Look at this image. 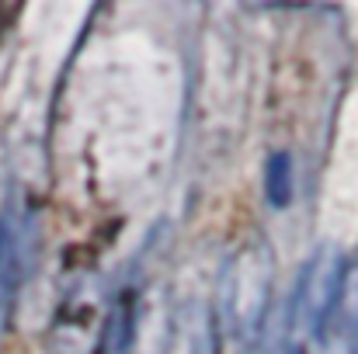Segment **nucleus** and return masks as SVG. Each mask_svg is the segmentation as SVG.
<instances>
[{"label": "nucleus", "mask_w": 358, "mask_h": 354, "mask_svg": "<svg viewBox=\"0 0 358 354\" xmlns=\"http://www.w3.org/2000/svg\"><path fill=\"white\" fill-rule=\"evenodd\" d=\"M275 288V257L264 243H247L223 267V320L237 354H261Z\"/></svg>", "instance_id": "f257e3e1"}, {"label": "nucleus", "mask_w": 358, "mask_h": 354, "mask_svg": "<svg viewBox=\"0 0 358 354\" xmlns=\"http://www.w3.org/2000/svg\"><path fill=\"white\" fill-rule=\"evenodd\" d=\"M348 288V260L338 246L324 243L313 250V257L299 267L292 295H289V313H285V337H299V330L324 344L334 316L341 309Z\"/></svg>", "instance_id": "f03ea898"}, {"label": "nucleus", "mask_w": 358, "mask_h": 354, "mask_svg": "<svg viewBox=\"0 0 358 354\" xmlns=\"http://www.w3.org/2000/svg\"><path fill=\"white\" fill-rule=\"evenodd\" d=\"M31 246H35L31 216L24 212L21 195L10 191V198L3 202V212H0V330L7 327L14 302H17V292L28 278Z\"/></svg>", "instance_id": "7ed1b4c3"}, {"label": "nucleus", "mask_w": 358, "mask_h": 354, "mask_svg": "<svg viewBox=\"0 0 358 354\" xmlns=\"http://www.w3.org/2000/svg\"><path fill=\"white\" fill-rule=\"evenodd\" d=\"M171 354H220L216 351V313L206 299H192L178 309Z\"/></svg>", "instance_id": "20e7f679"}, {"label": "nucleus", "mask_w": 358, "mask_h": 354, "mask_svg": "<svg viewBox=\"0 0 358 354\" xmlns=\"http://www.w3.org/2000/svg\"><path fill=\"white\" fill-rule=\"evenodd\" d=\"M132 337H136V295L122 292V299L112 306V313L101 327L98 354H129L132 351Z\"/></svg>", "instance_id": "39448f33"}, {"label": "nucleus", "mask_w": 358, "mask_h": 354, "mask_svg": "<svg viewBox=\"0 0 358 354\" xmlns=\"http://www.w3.org/2000/svg\"><path fill=\"white\" fill-rule=\"evenodd\" d=\"M264 198L271 209H289L292 202V156L271 153L264 163Z\"/></svg>", "instance_id": "423d86ee"}, {"label": "nucleus", "mask_w": 358, "mask_h": 354, "mask_svg": "<svg viewBox=\"0 0 358 354\" xmlns=\"http://www.w3.org/2000/svg\"><path fill=\"white\" fill-rule=\"evenodd\" d=\"M348 295V354H358V274L345 288Z\"/></svg>", "instance_id": "0eeeda50"}, {"label": "nucleus", "mask_w": 358, "mask_h": 354, "mask_svg": "<svg viewBox=\"0 0 358 354\" xmlns=\"http://www.w3.org/2000/svg\"><path fill=\"white\" fill-rule=\"evenodd\" d=\"M282 354H310V351H306V341H303V337H285Z\"/></svg>", "instance_id": "6e6552de"}]
</instances>
